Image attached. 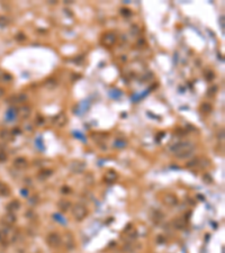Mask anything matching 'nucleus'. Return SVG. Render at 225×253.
I'll return each instance as SVG.
<instances>
[{
    "mask_svg": "<svg viewBox=\"0 0 225 253\" xmlns=\"http://www.w3.org/2000/svg\"><path fill=\"white\" fill-rule=\"evenodd\" d=\"M194 149V143H191L189 141H185V142H178V143L169 145L168 151L176 155L178 159L184 160V159H188L189 156H191Z\"/></svg>",
    "mask_w": 225,
    "mask_h": 253,
    "instance_id": "f257e3e1",
    "label": "nucleus"
},
{
    "mask_svg": "<svg viewBox=\"0 0 225 253\" xmlns=\"http://www.w3.org/2000/svg\"><path fill=\"white\" fill-rule=\"evenodd\" d=\"M87 208H86V206L81 205V204H77L72 208V216L74 217L76 221H82L85 217L87 216Z\"/></svg>",
    "mask_w": 225,
    "mask_h": 253,
    "instance_id": "f03ea898",
    "label": "nucleus"
},
{
    "mask_svg": "<svg viewBox=\"0 0 225 253\" xmlns=\"http://www.w3.org/2000/svg\"><path fill=\"white\" fill-rule=\"evenodd\" d=\"M46 242L50 246H59L62 243V238L57 233H50L46 238Z\"/></svg>",
    "mask_w": 225,
    "mask_h": 253,
    "instance_id": "7ed1b4c3",
    "label": "nucleus"
},
{
    "mask_svg": "<svg viewBox=\"0 0 225 253\" xmlns=\"http://www.w3.org/2000/svg\"><path fill=\"white\" fill-rule=\"evenodd\" d=\"M86 169V164L80 161H73L69 164V170L72 173H82Z\"/></svg>",
    "mask_w": 225,
    "mask_h": 253,
    "instance_id": "20e7f679",
    "label": "nucleus"
},
{
    "mask_svg": "<svg viewBox=\"0 0 225 253\" xmlns=\"http://www.w3.org/2000/svg\"><path fill=\"white\" fill-rule=\"evenodd\" d=\"M163 202L167 206H174V205L178 204V198L174 194L168 192V194H165L163 196Z\"/></svg>",
    "mask_w": 225,
    "mask_h": 253,
    "instance_id": "39448f33",
    "label": "nucleus"
},
{
    "mask_svg": "<svg viewBox=\"0 0 225 253\" xmlns=\"http://www.w3.org/2000/svg\"><path fill=\"white\" fill-rule=\"evenodd\" d=\"M53 124L57 126V127H62L67 124V116L63 114V113H60L59 115H56L55 117L53 118Z\"/></svg>",
    "mask_w": 225,
    "mask_h": 253,
    "instance_id": "423d86ee",
    "label": "nucleus"
},
{
    "mask_svg": "<svg viewBox=\"0 0 225 253\" xmlns=\"http://www.w3.org/2000/svg\"><path fill=\"white\" fill-rule=\"evenodd\" d=\"M115 41H116V37L112 33H106L102 37V43L107 47H110L112 44H115Z\"/></svg>",
    "mask_w": 225,
    "mask_h": 253,
    "instance_id": "0eeeda50",
    "label": "nucleus"
},
{
    "mask_svg": "<svg viewBox=\"0 0 225 253\" xmlns=\"http://www.w3.org/2000/svg\"><path fill=\"white\" fill-rule=\"evenodd\" d=\"M118 178V175L116 171L114 170H108L106 173H105V176H104V179L106 182H114V181H116Z\"/></svg>",
    "mask_w": 225,
    "mask_h": 253,
    "instance_id": "6e6552de",
    "label": "nucleus"
},
{
    "mask_svg": "<svg viewBox=\"0 0 225 253\" xmlns=\"http://www.w3.org/2000/svg\"><path fill=\"white\" fill-rule=\"evenodd\" d=\"M57 206L59 208L61 209L62 212H67L68 209H70L72 206V204L70 200H68V199H61L60 202H57Z\"/></svg>",
    "mask_w": 225,
    "mask_h": 253,
    "instance_id": "1a4fd4ad",
    "label": "nucleus"
},
{
    "mask_svg": "<svg viewBox=\"0 0 225 253\" xmlns=\"http://www.w3.org/2000/svg\"><path fill=\"white\" fill-rule=\"evenodd\" d=\"M32 114V109L28 106H23L19 108V116L23 118H28Z\"/></svg>",
    "mask_w": 225,
    "mask_h": 253,
    "instance_id": "9d476101",
    "label": "nucleus"
},
{
    "mask_svg": "<svg viewBox=\"0 0 225 253\" xmlns=\"http://www.w3.org/2000/svg\"><path fill=\"white\" fill-rule=\"evenodd\" d=\"M14 165L18 169H24L27 166V161H26L25 158H17L14 161Z\"/></svg>",
    "mask_w": 225,
    "mask_h": 253,
    "instance_id": "9b49d317",
    "label": "nucleus"
},
{
    "mask_svg": "<svg viewBox=\"0 0 225 253\" xmlns=\"http://www.w3.org/2000/svg\"><path fill=\"white\" fill-rule=\"evenodd\" d=\"M186 226V222H185L184 218H176L174 221V227L177 228V230H182V228Z\"/></svg>",
    "mask_w": 225,
    "mask_h": 253,
    "instance_id": "f8f14e48",
    "label": "nucleus"
},
{
    "mask_svg": "<svg viewBox=\"0 0 225 253\" xmlns=\"http://www.w3.org/2000/svg\"><path fill=\"white\" fill-rule=\"evenodd\" d=\"M52 176V171L51 170H43L41 171V173L38 175V179H41V180H45L47 179L49 177Z\"/></svg>",
    "mask_w": 225,
    "mask_h": 253,
    "instance_id": "ddd939ff",
    "label": "nucleus"
},
{
    "mask_svg": "<svg viewBox=\"0 0 225 253\" xmlns=\"http://www.w3.org/2000/svg\"><path fill=\"white\" fill-rule=\"evenodd\" d=\"M16 103H23V101H26L27 100V95L26 93H19L18 96H16Z\"/></svg>",
    "mask_w": 225,
    "mask_h": 253,
    "instance_id": "4468645a",
    "label": "nucleus"
},
{
    "mask_svg": "<svg viewBox=\"0 0 225 253\" xmlns=\"http://www.w3.org/2000/svg\"><path fill=\"white\" fill-rule=\"evenodd\" d=\"M163 217H164V215L161 212H160V210L155 212L153 215H152V218H153V219H155V221H158V222L162 221V219H163Z\"/></svg>",
    "mask_w": 225,
    "mask_h": 253,
    "instance_id": "2eb2a0df",
    "label": "nucleus"
},
{
    "mask_svg": "<svg viewBox=\"0 0 225 253\" xmlns=\"http://www.w3.org/2000/svg\"><path fill=\"white\" fill-rule=\"evenodd\" d=\"M9 207H11L10 209H12V210H17V209L21 208V202H18V200H14V202H10Z\"/></svg>",
    "mask_w": 225,
    "mask_h": 253,
    "instance_id": "dca6fc26",
    "label": "nucleus"
},
{
    "mask_svg": "<svg viewBox=\"0 0 225 253\" xmlns=\"http://www.w3.org/2000/svg\"><path fill=\"white\" fill-rule=\"evenodd\" d=\"M210 109H212V106H210V103H205L201 105V110H203L204 113H208V111H210Z\"/></svg>",
    "mask_w": 225,
    "mask_h": 253,
    "instance_id": "f3484780",
    "label": "nucleus"
},
{
    "mask_svg": "<svg viewBox=\"0 0 225 253\" xmlns=\"http://www.w3.org/2000/svg\"><path fill=\"white\" fill-rule=\"evenodd\" d=\"M115 146H116V147H119V149H122V147H125V146H126V142H124V141H121V139H117V141L115 142Z\"/></svg>",
    "mask_w": 225,
    "mask_h": 253,
    "instance_id": "a211bd4d",
    "label": "nucleus"
},
{
    "mask_svg": "<svg viewBox=\"0 0 225 253\" xmlns=\"http://www.w3.org/2000/svg\"><path fill=\"white\" fill-rule=\"evenodd\" d=\"M62 192H63V194L70 192V188H69V187H62Z\"/></svg>",
    "mask_w": 225,
    "mask_h": 253,
    "instance_id": "6ab92c4d",
    "label": "nucleus"
},
{
    "mask_svg": "<svg viewBox=\"0 0 225 253\" xmlns=\"http://www.w3.org/2000/svg\"><path fill=\"white\" fill-rule=\"evenodd\" d=\"M128 9H123V10H122V12H123L124 15H129V14H131V11H127Z\"/></svg>",
    "mask_w": 225,
    "mask_h": 253,
    "instance_id": "aec40b11",
    "label": "nucleus"
},
{
    "mask_svg": "<svg viewBox=\"0 0 225 253\" xmlns=\"http://www.w3.org/2000/svg\"><path fill=\"white\" fill-rule=\"evenodd\" d=\"M4 93H5V90H4L2 88H0V98L4 96Z\"/></svg>",
    "mask_w": 225,
    "mask_h": 253,
    "instance_id": "412c9836",
    "label": "nucleus"
}]
</instances>
